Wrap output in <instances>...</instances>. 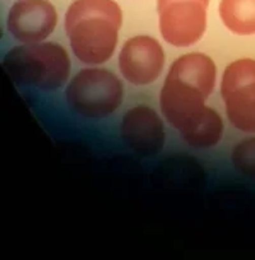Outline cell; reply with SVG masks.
Wrapping results in <instances>:
<instances>
[{
	"label": "cell",
	"instance_id": "6",
	"mask_svg": "<svg viewBox=\"0 0 255 260\" xmlns=\"http://www.w3.org/2000/svg\"><path fill=\"white\" fill-rule=\"evenodd\" d=\"M209 0H157L160 31L170 45L186 47L206 32Z\"/></svg>",
	"mask_w": 255,
	"mask_h": 260
},
{
	"label": "cell",
	"instance_id": "7",
	"mask_svg": "<svg viewBox=\"0 0 255 260\" xmlns=\"http://www.w3.org/2000/svg\"><path fill=\"white\" fill-rule=\"evenodd\" d=\"M164 65V49L151 36L132 37L125 42L119 55L120 72L134 86H147L156 81Z\"/></svg>",
	"mask_w": 255,
	"mask_h": 260
},
{
	"label": "cell",
	"instance_id": "2",
	"mask_svg": "<svg viewBox=\"0 0 255 260\" xmlns=\"http://www.w3.org/2000/svg\"><path fill=\"white\" fill-rule=\"evenodd\" d=\"M122 12L115 0H74L66 31L74 55L87 65L106 62L116 49Z\"/></svg>",
	"mask_w": 255,
	"mask_h": 260
},
{
	"label": "cell",
	"instance_id": "10",
	"mask_svg": "<svg viewBox=\"0 0 255 260\" xmlns=\"http://www.w3.org/2000/svg\"><path fill=\"white\" fill-rule=\"evenodd\" d=\"M219 16L234 34H255V0H221Z\"/></svg>",
	"mask_w": 255,
	"mask_h": 260
},
{
	"label": "cell",
	"instance_id": "5",
	"mask_svg": "<svg viewBox=\"0 0 255 260\" xmlns=\"http://www.w3.org/2000/svg\"><path fill=\"white\" fill-rule=\"evenodd\" d=\"M221 94L230 122L241 132L255 133V60L240 59L227 67Z\"/></svg>",
	"mask_w": 255,
	"mask_h": 260
},
{
	"label": "cell",
	"instance_id": "11",
	"mask_svg": "<svg viewBox=\"0 0 255 260\" xmlns=\"http://www.w3.org/2000/svg\"><path fill=\"white\" fill-rule=\"evenodd\" d=\"M232 165L247 177L255 179V138L242 141L232 152Z\"/></svg>",
	"mask_w": 255,
	"mask_h": 260
},
{
	"label": "cell",
	"instance_id": "8",
	"mask_svg": "<svg viewBox=\"0 0 255 260\" xmlns=\"http://www.w3.org/2000/svg\"><path fill=\"white\" fill-rule=\"evenodd\" d=\"M56 24L57 13L49 0H18L7 18L9 34L23 44L44 41Z\"/></svg>",
	"mask_w": 255,
	"mask_h": 260
},
{
	"label": "cell",
	"instance_id": "3",
	"mask_svg": "<svg viewBox=\"0 0 255 260\" xmlns=\"http://www.w3.org/2000/svg\"><path fill=\"white\" fill-rule=\"evenodd\" d=\"M3 67L14 83L41 91H55L67 83L71 59L56 42H31L9 50Z\"/></svg>",
	"mask_w": 255,
	"mask_h": 260
},
{
	"label": "cell",
	"instance_id": "4",
	"mask_svg": "<svg viewBox=\"0 0 255 260\" xmlns=\"http://www.w3.org/2000/svg\"><path fill=\"white\" fill-rule=\"evenodd\" d=\"M69 109L84 119L99 120L116 111L124 100L121 81L111 72L86 68L73 77L66 91Z\"/></svg>",
	"mask_w": 255,
	"mask_h": 260
},
{
	"label": "cell",
	"instance_id": "1",
	"mask_svg": "<svg viewBox=\"0 0 255 260\" xmlns=\"http://www.w3.org/2000/svg\"><path fill=\"white\" fill-rule=\"evenodd\" d=\"M216 73L211 57L190 52L172 62L162 87V114L193 148H211L222 138L221 116L206 106L216 84Z\"/></svg>",
	"mask_w": 255,
	"mask_h": 260
},
{
	"label": "cell",
	"instance_id": "9",
	"mask_svg": "<svg viewBox=\"0 0 255 260\" xmlns=\"http://www.w3.org/2000/svg\"><path fill=\"white\" fill-rule=\"evenodd\" d=\"M120 136L132 151L146 157L158 153L166 138L161 117L144 105H138L124 115Z\"/></svg>",
	"mask_w": 255,
	"mask_h": 260
}]
</instances>
